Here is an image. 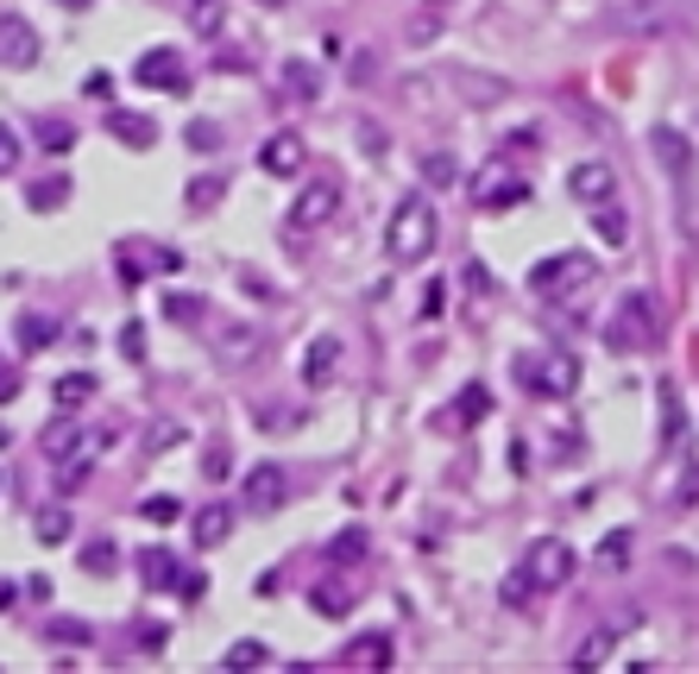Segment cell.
<instances>
[{"mask_svg":"<svg viewBox=\"0 0 699 674\" xmlns=\"http://www.w3.org/2000/svg\"><path fill=\"white\" fill-rule=\"evenodd\" d=\"M341 215V183L334 176H309L297 190V202H290V227L297 233H316V227H328Z\"/></svg>","mask_w":699,"mask_h":674,"instance_id":"obj_6","label":"cell"},{"mask_svg":"<svg viewBox=\"0 0 699 674\" xmlns=\"http://www.w3.org/2000/svg\"><path fill=\"white\" fill-rule=\"evenodd\" d=\"M624 561H630V536L618 529L611 542H599V568H605V574H624Z\"/></svg>","mask_w":699,"mask_h":674,"instance_id":"obj_38","label":"cell"},{"mask_svg":"<svg viewBox=\"0 0 699 674\" xmlns=\"http://www.w3.org/2000/svg\"><path fill=\"white\" fill-rule=\"evenodd\" d=\"M45 57V38L25 13H0V70H32Z\"/></svg>","mask_w":699,"mask_h":674,"instance_id":"obj_8","label":"cell"},{"mask_svg":"<svg viewBox=\"0 0 699 674\" xmlns=\"http://www.w3.org/2000/svg\"><path fill=\"white\" fill-rule=\"evenodd\" d=\"M675 504L687 511V504H699V467H687V479L675 485Z\"/></svg>","mask_w":699,"mask_h":674,"instance_id":"obj_49","label":"cell"},{"mask_svg":"<svg viewBox=\"0 0 699 674\" xmlns=\"http://www.w3.org/2000/svg\"><path fill=\"white\" fill-rule=\"evenodd\" d=\"M45 637H64V643H89V625H82V618H50Z\"/></svg>","mask_w":699,"mask_h":674,"instance_id":"obj_45","label":"cell"},{"mask_svg":"<svg viewBox=\"0 0 699 674\" xmlns=\"http://www.w3.org/2000/svg\"><path fill=\"white\" fill-rule=\"evenodd\" d=\"M190 146H196V151H215V146H221V133H215V126H190Z\"/></svg>","mask_w":699,"mask_h":674,"instance_id":"obj_50","label":"cell"},{"mask_svg":"<svg viewBox=\"0 0 699 674\" xmlns=\"http://www.w3.org/2000/svg\"><path fill=\"white\" fill-rule=\"evenodd\" d=\"M593 272H599L593 252H554V259H542V265L529 272V290H536L542 302H568L574 290L593 284Z\"/></svg>","mask_w":699,"mask_h":674,"instance_id":"obj_2","label":"cell"},{"mask_svg":"<svg viewBox=\"0 0 699 674\" xmlns=\"http://www.w3.org/2000/svg\"><path fill=\"white\" fill-rule=\"evenodd\" d=\"M529 196V183L511 164H485V171L473 176V202L479 208H517V202Z\"/></svg>","mask_w":699,"mask_h":674,"instance_id":"obj_10","label":"cell"},{"mask_svg":"<svg viewBox=\"0 0 699 674\" xmlns=\"http://www.w3.org/2000/svg\"><path fill=\"white\" fill-rule=\"evenodd\" d=\"M208 341H215V359H221V366H247L252 353H259V328L252 322H215Z\"/></svg>","mask_w":699,"mask_h":674,"instance_id":"obj_14","label":"cell"},{"mask_svg":"<svg viewBox=\"0 0 699 674\" xmlns=\"http://www.w3.org/2000/svg\"><path fill=\"white\" fill-rule=\"evenodd\" d=\"M655 334H662V322H655V302L637 290V297H624L618 302V322L605 328V341L611 347H624V353H637V347H650Z\"/></svg>","mask_w":699,"mask_h":674,"instance_id":"obj_7","label":"cell"},{"mask_svg":"<svg viewBox=\"0 0 699 674\" xmlns=\"http://www.w3.org/2000/svg\"><path fill=\"white\" fill-rule=\"evenodd\" d=\"M7 171H20V133L0 121V176H7Z\"/></svg>","mask_w":699,"mask_h":674,"instance_id":"obj_44","label":"cell"},{"mask_svg":"<svg viewBox=\"0 0 699 674\" xmlns=\"http://www.w3.org/2000/svg\"><path fill=\"white\" fill-rule=\"evenodd\" d=\"M428 7H448V0H428Z\"/></svg>","mask_w":699,"mask_h":674,"instance_id":"obj_58","label":"cell"},{"mask_svg":"<svg viewBox=\"0 0 699 674\" xmlns=\"http://www.w3.org/2000/svg\"><path fill=\"white\" fill-rule=\"evenodd\" d=\"M259 7H284V0H259Z\"/></svg>","mask_w":699,"mask_h":674,"instance_id":"obj_57","label":"cell"},{"mask_svg":"<svg viewBox=\"0 0 699 674\" xmlns=\"http://www.w3.org/2000/svg\"><path fill=\"white\" fill-rule=\"evenodd\" d=\"M38 448H45V460L57 467V460H70V454H82V448H107V442H95V435H89V429H82L70 410H64V416H50V423H45Z\"/></svg>","mask_w":699,"mask_h":674,"instance_id":"obj_11","label":"cell"},{"mask_svg":"<svg viewBox=\"0 0 699 674\" xmlns=\"http://www.w3.org/2000/svg\"><path fill=\"white\" fill-rule=\"evenodd\" d=\"M20 398V373H13V366H0V403H13Z\"/></svg>","mask_w":699,"mask_h":674,"instance_id":"obj_51","label":"cell"},{"mask_svg":"<svg viewBox=\"0 0 699 674\" xmlns=\"http://www.w3.org/2000/svg\"><path fill=\"white\" fill-rule=\"evenodd\" d=\"M107 133H114L121 146H133V151H151V146H158V121L133 114V107H114V114H107Z\"/></svg>","mask_w":699,"mask_h":674,"instance_id":"obj_17","label":"cell"},{"mask_svg":"<svg viewBox=\"0 0 699 674\" xmlns=\"http://www.w3.org/2000/svg\"><path fill=\"white\" fill-rule=\"evenodd\" d=\"M611 655H618V630H593V637H586V643H580V650H574V662H580V669H599V662H611Z\"/></svg>","mask_w":699,"mask_h":674,"instance_id":"obj_28","label":"cell"},{"mask_svg":"<svg viewBox=\"0 0 699 674\" xmlns=\"http://www.w3.org/2000/svg\"><path fill=\"white\" fill-rule=\"evenodd\" d=\"M517 574H524L536 593H554V586L574 580V549H568L561 536H536V542L524 549V568H517Z\"/></svg>","mask_w":699,"mask_h":674,"instance_id":"obj_4","label":"cell"},{"mask_svg":"<svg viewBox=\"0 0 699 674\" xmlns=\"http://www.w3.org/2000/svg\"><path fill=\"white\" fill-rule=\"evenodd\" d=\"M32 536H38L45 549H64V542H70V511H57V504H50V511H38Z\"/></svg>","mask_w":699,"mask_h":674,"instance_id":"obj_29","label":"cell"},{"mask_svg":"<svg viewBox=\"0 0 699 674\" xmlns=\"http://www.w3.org/2000/svg\"><path fill=\"white\" fill-rule=\"evenodd\" d=\"M38 146H45V151H70L76 146V126L70 121H38Z\"/></svg>","mask_w":699,"mask_h":674,"instance_id":"obj_35","label":"cell"},{"mask_svg":"<svg viewBox=\"0 0 699 674\" xmlns=\"http://www.w3.org/2000/svg\"><path fill=\"white\" fill-rule=\"evenodd\" d=\"M650 151L662 158V171H668V176H694V164H699L694 139H687L680 126H655V133H650Z\"/></svg>","mask_w":699,"mask_h":674,"instance_id":"obj_12","label":"cell"},{"mask_svg":"<svg viewBox=\"0 0 699 674\" xmlns=\"http://www.w3.org/2000/svg\"><path fill=\"white\" fill-rule=\"evenodd\" d=\"M221 202V176H196L190 183V208H215Z\"/></svg>","mask_w":699,"mask_h":674,"instance_id":"obj_42","label":"cell"},{"mask_svg":"<svg viewBox=\"0 0 699 674\" xmlns=\"http://www.w3.org/2000/svg\"><path fill=\"white\" fill-rule=\"evenodd\" d=\"M133 82H139V89H164V95H183V89H190V64H183V50L158 45V50H146V57L133 64Z\"/></svg>","mask_w":699,"mask_h":674,"instance_id":"obj_9","label":"cell"},{"mask_svg":"<svg viewBox=\"0 0 699 674\" xmlns=\"http://www.w3.org/2000/svg\"><path fill=\"white\" fill-rule=\"evenodd\" d=\"M328 555H334V561H359V555H366V529H341V536L328 542Z\"/></svg>","mask_w":699,"mask_h":674,"instance_id":"obj_40","label":"cell"},{"mask_svg":"<svg viewBox=\"0 0 699 674\" xmlns=\"http://www.w3.org/2000/svg\"><path fill=\"white\" fill-rule=\"evenodd\" d=\"M25 202H32V208H57V202H70V183H64V176L32 183V190H25Z\"/></svg>","mask_w":699,"mask_h":674,"instance_id":"obj_36","label":"cell"},{"mask_svg":"<svg viewBox=\"0 0 699 674\" xmlns=\"http://www.w3.org/2000/svg\"><path fill=\"white\" fill-rule=\"evenodd\" d=\"M454 82L467 89L473 101H492V95H504V82H485V76H467V70H454Z\"/></svg>","mask_w":699,"mask_h":674,"instance_id":"obj_43","label":"cell"},{"mask_svg":"<svg viewBox=\"0 0 699 674\" xmlns=\"http://www.w3.org/2000/svg\"><path fill=\"white\" fill-rule=\"evenodd\" d=\"M164 316L183 322V328H196L202 322V297H183V290H176V297H164Z\"/></svg>","mask_w":699,"mask_h":674,"instance_id":"obj_39","label":"cell"},{"mask_svg":"<svg viewBox=\"0 0 699 674\" xmlns=\"http://www.w3.org/2000/svg\"><path fill=\"white\" fill-rule=\"evenodd\" d=\"M139 517H146V524H176V517H183V504H176L171 492H158V499L139 504Z\"/></svg>","mask_w":699,"mask_h":674,"instance_id":"obj_37","label":"cell"},{"mask_svg":"<svg viewBox=\"0 0 699 674\" xmlns=\"http://www.w3.org/2000/svg\"><path fill=\"white\" fill-rule=\"evenodd\" d=\"M662 448L675 454V448H687V410H680V391L662 378Z\"/></svg>","mask_w":699,"mask_h":674,"instance_id":"obj_22","label":"cell"},{"mask_svg":"<svg viewBox=\"0 0 699 674\" xmlns=\"http://www.w3.org/2000/svg\"><path fill=\"white\" fill-rule=\"evenodd\" d=\"M82 95H95V101H107V95H114V76H89V82H82Z\"/></svg>","mask_w":699,"mask_h":674,"instance_id":"obj_52","label":"cell"},{"mask_svg":"<svg viewBox=\"0 0 699 674\" xmlns=\"http://www.w3.org/2000/svg\"><path fill=\"white\" fill-rule=\"evenodd\" d=\"M50 341H57V322H45V316H25L20 322V347L25 353H45Z\"/></svg>","mask_w":699,"mask_h":674,"instance_id":"obj_32","label":"cell"},{"mask_svg":"<svg viewBox=\"0 0 699 674\" xmlns=\"http://www.w3.org/2000/svg\"><path fill=\"white\" fill-rule=\"evenodd\" d=\"M95 391H101L95 373H64L57 385H50V403H57V410H82V403L95 398Z\"/></svg>","mask_w":699,"mask_h":674,"instance_id":"obj_23","label":"cell"},{"mask_svg":"<svg viewBox=\"0 0 699 674\" xmlns=\"http://www.w3.org/2000/svg\"><path fill=\"white\" fill-rule=\"evenodd\" d=\"M221 662H227V669H265V662H272V650H265L259 637H240V643H227Z\"/></svg>","mask_w":699,"mask_h":674,"instance_id":"obj_30","label":"cell"},{"mask_svg":"<svg viewBox=\"0 0 699 674\" xmlns=\"http://www.w3.org/2000/svg\"><path fill=\"white\" fill-rule=\"evenodd\" d=\"M568 190H574L586 208H599V202L618 196V171H611V164H599V158H586V164H574V171H568Z\"/></svg>","mask_w":699,"mask_h":674,"instance_id":"obj_13","label":"cell"},{"mask_svg":"<svg viewBox=\"0 0 699 674\" xmlns=\"http://www.w3.org/2000/svg\"><path fill=\"white\" fill-rule=\"evenodd\" d=\"M467 290H473V302H492V277H485V265H467Z\"/></svg>","mask_w":699,"mask_h":674,"instance_id":"obj_48","label":"cell"},{"mask_svg":"<svg viewBox=\"0 0 699 674\" xmlns=\"http://www.w3.org/2000/svg\"><path fill=\"white\" fill-rule=\"evenodd\" d=\"M57 7H89V0H57Z\"/></svg>","mask_w":699,"mask_h":674,"instance_id":"obj_56","label":"cell"},{"mask_svg":"<svg viewBox=\"0 0 699 674\" xmlns=\"http://www.w3.org/2000/svg\"><path fill=\"white\" fill-rule=\"evenodd\" d=\"M529 599H536V586H529L524 574H511V580H504V605H511V612H524Z\"/></svg>","mask_w":699,"mask_h":674,"instance_id":"obj_46","label":"cell"},{"mask_svg":"<svg viewBox=\"0 0 699 674\" xmlns=\"http://www.w3.org/2000/svg\"><path fill=\"white\" fill-rule=\"evenodd\" d=\"M82 568H89V574H114V568H121V549L101 536V542H89V549H82Z\"/></svg>","mask_w":699,"mask_h":674,"instance_id":"obj_34","label":"cell"},{"mask_svg":"<svg viewBox=\"0 0 699 674\" xmlns=\"http://www.w3.org/2000/svg\"><path fill=\"white\" fill-rule=\"evenodd\" d=\"M277 95H284V101H316V95H322V76H316V64L290 57V64L277 70Z\"/></svg>","mask_w":699,"mask_h":674,"instance_id":"obj_19","label":"cell"},{"mask_svg":"<svg viewBox=\"0 0 699 674\" xmlns=\"http://www.w3.org/2000/svg\"><path fill=\"white\" fill-rule=\"evenodd\" d=\"M454 176H460L454 151H428V158H423V183H428V190H448Z\"/></svg>","mask_w":699,"mask_h":674,"instance_id":"obj_31","label":"cell"},{"mask_svg":"<svg viewBox=\"0 0 699 674\" xmlns=\"http://www.w3.org/2000/svg\"><path fill=\"white\" fill-rule=\"evenodd\" d=\"M290 492H297L290 467L265 460V467H252V473H247V485H240V504H247L252 517H272V511H284V504H290Z\"/></svg>","mask_w":699,"mask_h":674,"instance_id":"obj_5","label":"cell"},{"mask_svg":"<svg viewBox=\"0 0 699 674\" xmlns=\"http://www.w3.org/2000/svg\"><path fill=\"white\" fill-rule=\"evenodd\" d=\"M259 171L297 176V171H302V139H297V133H272V139L259 146Z\"/></svg>","mask_w":699,"mask_h":674,"instance_id":"obj_16","label":"cell"},{"mask_svg":"<svg viewBox=\"0 0 699 674\" xmlns=\"http://www.w3.org/2000/svg\"><path fill=\"white\" fill-rule=\"evenodd\" d=\"M233 473V454H227V442H208V454H202V479H227Z\"/></svg>","mask_w":699,"mask_h":674,"instance_id":"obj_41","label":"cell"},{"mask_svg":"<svg viewBox=\"0 0 699 674\" xmlns=\"http://www.w3.org/2000/svg\"><path fill=\"white\" fill-rule=\"evenodd\" d=\"M442 240V221H435V202L428 196H403L391 208V227H385V252L398 259V265H423L428 252Z\"/></svg>","mask_w":699,"mask_h":674,"instance_id":"obj_1","label":"cell"},{"mask_svg":"<svg viewBox=\"0 0 699 674\" xmlns=\"http://www.w3.org/2000/svg\"><path fill=\"white\" fill-rule=\"evenodd\" d=\"M593 233H599L605 247H624L630 240V215L618 208V202H599V208H593Z\"/></svg>","mask_w":699,"mask_h":674,"instance_id":"obj_26","label":"cell"},{"mask_svg":"<svg viewBox=\"0 0 699 674\" xmlns=\"http://www.w3.org/2000/svg\"><path fill=\"white\" fill-rule=\"evenodd\" d=\"M517 378H524V391H536V398H574L580 359L568 347L561 353H524V359H517Z\"/></svg>","mask_w":699,"mask_h":674,"instance_id":"obj_3","label":"cell"},{"mask_svg":"<svg viewBox=\"0 0 699 674\" xmlns=\"http://www.w3.org/2000/svg\"><path fill=\"white\" fill-rule=\"evenodd\" d=\"M309 605H316L322 618H347L353 612V580H341V574L316 580V586H309Z\"/></svg>","mask_w":699,"mask_h":674,"instance_id":"obj_20","label":"cell"},{"mask_svg":"<svg viewBox=\"0 0 699 674\" xmlns=\"http://www.w3.org/2000/svg\"><path fill=\"white\" fill-rule=\"evenodd\" d=\"M190 529H196V542H202V549H221L227 536H233V511H227V504H208V511H202V517H196Z\"/></svg>","mask_w":699,"mask_h":674,"instance_id":"obj_25","label":"cell"},{"mask_svg":"<svg viewBox=\"0 0 699 674\" xmlns=\"http://www.w3.org/2000/svg\"><path fill=\"white\" fill-rule=\"evenodd\" d=\"M176 574H183V561L171 549H146L139 555V580H146V593H176Z\"/></svg>","mask_w":699,"mask_h":674,"instance_id":"obj_18","label":"cell"},{"mask_svg":"<svg viewBox=\"0 0 699 674\" xmlns=\"http://www.w3.org/2000/svg\"><path fill=\"white\" fill-rule=\"evenodd\" d=\"M485 416H492V391H485V385H467V391L454 398V410H448L454 429H473V423H485Z\"/></svg>","mask_w":699,"mask_h":674,"instance_id":"obj_24","label":"cell"},{"mask_svg":"<svg viewBox=\"0 0 699 674\" xmlns=\"http://www.w3.org/2000/svg\"><path fill=\"white\" fill-rule=\"evenodd\" d=\"M7 605H13V586H7V580H0V612H7Z\"/></svg>","mask_w":699,"mask_h":674,"instance_id":"obj_55","label":"cell"},{"mask_svg":"<svg viewBox=\"0 0 699 674\" xmlns=\"http://www.w3.org/2000/svg\"><path fill=\"white\" fill-rule=\"evenodd\" d=\"M190 25L202 38H221V0H190Z\"/></svg>","mask_w":699,"mask_h":674,"instance_id":"obj_33","label":"cell"},{"mask_svg":"<svg viewBox=\"0 0 699 674\" xmlns=\"http://www.w3.org/2000/svg\"><path fill=\"white\" fill-rule=\"evenodd\" d=\"M202 593H208V574H190V568H183V574H176V599H190V605H196Z\"/></svg>","mask_w":699,"mask_h":674,"instance_id":"obj_47","label":"cell"},{"mask_svg":"<svg viewBox=\"0 0 699 674\" xmlns=\"http://www.w3.org/2000/svg\"><path fill=\"white\" fill-rule=\"evenodd\" d=\"M334 366H341V341H334V334H316L309 353H302V385H309V391L334 385Z\"/></svg>","mask_w":699,"mask_h":674,"instance_id":"obj_15","label":"cell"},{"mask_svg":"<svg viewBox=\"0 0 699 674\" xmlns=\"http://www.w3.org/2000/svg\"><path fill=\"white\" fill-rule=\"evenodd\" d=\"M353 82H373V50H359V57H353Z\"/></svg>","mask_w":699,"mask_h":674,"instance_id":"obj_54","label":"cell"},{"mask_svg":"<svg viewBox=\"0 0 699 674\" xmlns=\"http://www.w3.org/2000/svg\"><path fill=\"white\" fill-rule=\"evenodd\" d=\"M121 347H126V359H139V353H146V334H139V322L121 334Z\"/></svg>","mask_w":699,"mask_h":674,"instance_id":"obj_53","label":"cell"},{"mask_svg":"<svg viewBox=\"0 0 699 674\" xmlns=\"http://www.w3.org/2000/svg\"><path fill=\"white\" fill-rule=\"evenodd\" d=\"M341 662H347V669H391V637H385V630L353 637L347 650H341Z\"/></svg>","mask_w":699,"mask_h":674,"instance_id":"obj_21","label":"cell"},{"mask_svg":"<svg viewBox=\"0 0 699 674\" xmlns=\"http://www.w3.org/2000/svg\"><path fill=\"white\" fill-rule=\"evenodd\" d=\"M95 454L101 448H82V454H70V460H57V467H50L57 485H64V492H82V485H89V467H95Z\"/></svg>","mask_w":699,"mask_h":674,"instance_id":"obj_27","label":"cell"}]
</instances>
